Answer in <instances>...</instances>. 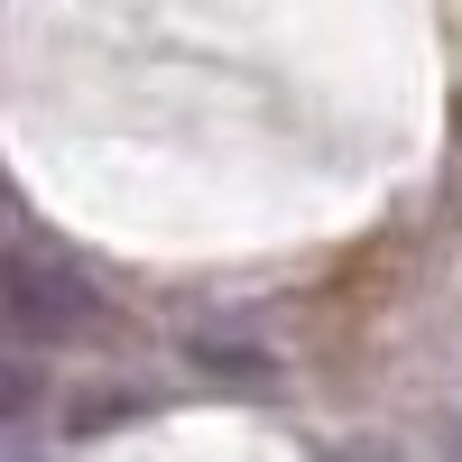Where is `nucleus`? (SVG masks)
Here are the masks:
<instances>
[{
  "label": "nucleus",
  "instance_id": "obj_1",
  "mask_svg": "<svg viewBox=\"0 0 462 462\" xmlns=\"http://www.w3.org/2000/svg\"><path fill=\"white\" fill-rule=\"evenodd\" d=\"M102 315H111L102 287H93L65 250H47V241H19V250H10V333H19V352L102 333Z\"/></svg>",
  "mask_w": 462,
  "mask_h": 462
},
{
  "label": "nucleus",
  "instance_id": "obj_2",
  "mask_svg": "<svg viewBox=\"0 0 462 462\" xmlns=\"http://www.w3.org/2000/svg\"><path fill=\"white\" fill-rule=\"evenodd\" d=\"M195 361H204V370H241V379H268V352H259V342H241V333H195Z\"/></svg>",
  "mask_w": 462,
  "mask_h": 462
}]
</instances>
